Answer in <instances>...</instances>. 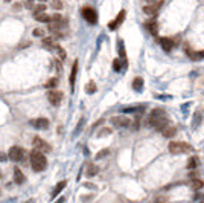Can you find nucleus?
I'll use <instances>...</instances> for the list:
<instances>
[{
    "mask_svg": "<svg viewBox=\"0 0 204 203\" xmlns=\"http://www.w3.org/2000/svg\"><path fill=\"white\" fill-rule=\"evenodd\" d=\"M148 125L158 131H163L167 127V118L163 109H154L148 118Z\"/></svg>",
    "mask_w": 204,
    "mask_h": 203,
    "instance_id": "nucleus-1",
    "label": "nucleus"
},
{
    "mask_svg": "<svg viewBox=\"0 0 204 203\" xmlns=\"http://www.w3.org/2000/svg\"><path fill=\"white\" fill-rule=\"evenodd\" d=\"M31 165L34 168V171H44L46 166H47V160H46V156L38 151V150H34L31 153Z\"/></svg>",
    "mask_w": 204,
    "mask_h": 203,
    "instance_id": "nucleus-2",
    "label": "nucleus"
},
{
    "mask_svg": "<svg viewBox=\"0 0 204 203\" xmlns=\"http://www.w3.org/2000/svg\"><path fill=\"white\" fill-rule=\"evenodd\" d=\"M169 153L171 154H183V153H187L190 151L192 148L190 145H187L186 142H180V141H172L169 142Z\"/></svg>",
    "mask_w": 204,
    "mask_h": 203,
    "instance_id": "nucleus-3",
    "label": "nucleus"
},
{
    "mask_svg": "<svg viewBox=\"0 0 204 203\" xmlns=\"http://www.w3.org/2000/svg\"><path fill=\"white\" fill-rule=\"evenodd\" d=\"M9 159L12 160V162H20V160H23V157H24V150L21 147H11L9 150Z\"/></svg>",
    "mask_w": 204,
    "mask_h": 203,
    "instance_id": "nucleus-4",
    "label": "nucleus"
},
{
    "mask_svg": "<svg viewBox=\"0 0 204 203\" xmlns=\"http://www.w3.org/2000/svg\"><path fill=\"white\" fill-rule=\"evenodd\" d=\"M82 17L87 20L89 23H92V25H94L98 21V14H96V11L93 8H90V6L82 8Z\"/></svg>",
    "mask_w": 204,
    "mask_h": 203,
    "instance_id": "nucleus-5",
    "label": "nucleus"
},
{
    "mask_svg": "<svg viewBox=\"0 0 204 203\" xmlns=\"http://www.w3.org/2000/svg\"><path fill=\"white\" fill-rule=\"evenodd\" d=\"M47 99H49L50 104L59 106L61 101H63V93L58 92V90H49V93H47Z\"/></svg>",
    "mask_w": 204,
    "mask_h": 203,
    "instance_id": "nucleus-6",
    "label": "nucleus"
},
{
    "mask_svg": "<svg viewBox=\"0 0 204 203\" xmlns=\"http://www.w3.org/2000/svg\"><path fill=\"white\" fill-rule=\"evenodd\" d=\"M34 147H35V150H38V151H41V153H47V151H50V147H49V144H46L41 138H34Z\"/></svg>",
    "mask_w": 204,
    "mask_h": 203,
    "instance_id": "nucleus-7",
    "label": "nucleus"
},
{
    "mask_svg": "<svg viewBox=\"0 0 204 203\" xmlns=\"http://www.w3.org/2000/svg\"><path fill=\"white\" fill-rule=\"evenodd\" d=\"M31 125L35 127L37 130H46L49 127V121L46 118H37V119H32L31 121Z\"/></svg>",
    "mask_w": 204,
    "mask_h": 203,
    "instance_id": "nucleus-8",
    "label": "nucleus"
},
{
    "mask_svg": "<svg viewBox=\"0 0 204 203\" xmlns=\"http://www.w3.org/2000/svg\"><path fill=\"white\" fill-rule=\"evenodd\" d=\"M111 124L114 127H128L130 125V119L127 116H114L111 119Z\"/></svg>",
    "mask_w": 204,
    "mask_h": 203,
    "instance_id": "nucleus-9",
    "label": "nucleus"
},
{
    "mask_svg": "<svg viewBox=\"0 0 204 203\" xmlns=\"http://www.w3.org/2000/svg\"><path fill=\"white\" fill-rule=\"evenodd\" d=\"M162 5H163V0L157 2L155 5H152V3H151V5H146V6H143V12L148 14V16H154V14L158 11V8H160Z\"/></svg>",
    "mask_w": 204,
    "mask_h": 203,
    "instance_id": "nucleus-10",
    "label": "nucleus"
},
{
    "mask_svg": "<svg viewBox=\"0 0 204 203\" xmlns=\"http://www.w3.org/2000/svg\"><path fill=\"white\" fill-rule=\"evenodd\" d=\"M189 179H190V185H192V188H193L195 191H198V189L203 188V180L200 179V176H198L197 173H192Z\"/></svg>",
    "mask_w": 204,
    "mask_h": 203,
    "instance_id": "nucleus-11",
    "label": "nucleus"
},
{
    "mask_svg": "<svg viewBox=\"0 0 204 203\" xmlns=\"http://www.w3.org/2000/svg\"><path fill=\"white\" fill-rule=\"evenodd\" d=\"M124 19H125V11H120V12L117 14V17H116V19H114L111 23L108 25V28H110V29H116L117 26H120V25H122Z\"/></svg>",
    "mask_w": 204,
    "mask_h": 203,
    "instance_id": "nucleus-12",
    "label": "nucleus"
},
{
    "mask_svg": "<svg viewBox=\"0 0 204 203\" xmlns=\"http://www.w3.org/2000/svg\"><path fill=\"white\" fill-rule=\"evenodd\" d=\"M158 41H160V46L163 47V51H166V52H171V51H172L174 41H172L171 38H160Z\"/></svg>",
    "mask_w": 204,
    "mask_h": 203,
    "instance_id": "nucleus-13",
    "label": "nucleus"
},
{
    "mask_svg": "<svg viewBox=\"0 0 204 203\" xmlns=\"http://www.w3.org/2000/svg\"><path fill=\"white\" fill-rule=\"evenodd\" d=\"M66 25V20H63V21H49V31L50 32H58L63 26Z\"/></svg>",
    "mask_w": 204,
    "mask_h": 203,
    "instance_id": "nucleus-14",
    "label": "nucleus"
},
{
    "mask_svg": "<svg viewBox=\"0 0 204 203\" xmlns=\"http://www.w3.org/2000/svg\"><path fill=\"white\" fill-rule=\"evenodd\" d=\"M14 180H15V183L19 185L24 182V174L20 171V168H14Z\"/></svg>",
    "mask_w": 204,
    "mask_h": 203,
    "instance_id": "nucleus-15",
    "label": "nucleus"
},
{
    "mask_svg": "<svg viewBox=\"0 0 204 203\" xmlns=\"http://www.w3.org/2000/svg\"><path fill=\"white\" fill-rule=\"evenodd\" d=\"M34 17H35V20L41 21V23H49L50 21V16H47L46 12H37V14H34Z\"/></svg>",
    "mask_w": 204,
    "mask_h": 203,
    "instance_id": "nucleus-16",
    "label": "nucleus"
},
{
    "mask_svg": "<svg viewBox=\"0 0 204 203\" xmlns=\"http://www.w3.org/2000/svg\"><path fill=\"white\" fill-rule=\"evenodd\" d=\"M76 72H78V61H75V63H73V67H72V74H70V86H72V89H73V86H75Z\"/></svg>",
    "mask_w": 204,
    "mask_h": 203,
    "instance_id": "nucleus-17",
    "label": "nucleus"
},
{
    "mask_svg": "<svg viewBox=\"0 0 204 203\" xmlns=\"http://www.w3.org/2000/svg\"><path fill=\"white\" fill-rule=\"evenodd\" d=\"M146 28H148V31L152 34V35H157V31H158V28H157V23L152 20V21H149L146 23Z\"/></svg>",
    "mask_w": 204,
    "mask_h": 203,
    "instance_id": "nucleus-18",
    "label": "nucleus"
},
{
    "mask_svg": "<svg viewBox=\"0 0 204 203\" xmlns=\"http://www.w3.org/2000/svg\"><path fill=\"white\" fill-rule=\"evenodd\" d=\"M66 183H67V182H66V180H63V182H59V183L56 185L55 189H54V192H52V197H56V196H58V194L61 192V189H63V188L66 186Z\"/></svg>",
    "mask_w": 204,
    "mask_h": 203,
    "instance_id": "nucleus-19",
    "label": "nucleus"
},
{
    "mask_svg": "<svg viewBox=\"0 0 204 203\" xmlns=\"http://www.w3.org/2000/svg\"><path fill=\"white\" fill-rule=\"evenodd\" d=\"M143 87V79L142 78H136L134 81H132V89L134 90H140Z\"/></svg>",
    "mask_w": 204,
    "mask_h": 203,
    "instance_id": "nucleus-20",
    "label": "nucleus"
},
{
    "mask_svg": "<svg viewBox=\"0 0 204 203\" xmlns=\"http://www.w3.org/2000/svg\"><path fill=\"white\" fill-rule=\"evenodd\" d=\"M52 47H54V51H55L56 54H58V56H59L61 60H64V58H66V51H64L61 46H56V44H54Z\"/></svg>",
    "mask_w": 204,
    "mask_h": 203,
    "instance_id": "nucleus-21",
    "label": "nucleus"
},
{
    "mask_svg": "<svg viewBox=\"0 0 204 203\" xmlns=\"http://www.w3.org/2000/svg\"><path fill=\"white\" fill-rule=\"evenodd\" d=\"M174 134H175V127H166L163 130V136H166V138H171Z\"/></svg>",
    "mask_w": 204,
    "mask_h": 203,
    "instance_id": "nucleus-22",
    "label": "nucleus"
},
{
    "mask_svg": "<svg viewBox=\"0 0 204 203\" xmlns=\"http://www.w3.org/2000/svg\"><path fill=\"white\" fill-rule=\"evenodd\" d=\"M85 90H87V93H94L96 92V84H94L93 81H90V83L85 86Z\"/></svg>",
    "mask_w": 204,
    "mask_h": 203,
    "instance_id": "nucleus-23",
    "label": "nucleus"
},
{
    "mask_svg": "<svg viewBox=\"0 0 204 203\" xmlns=\"http://www.w3.org/2000/svg\"><path fill=\"white\" fill-rule=\"evenodd\" d=\"M56 84H58V79H56V78H50V79L47 81L46 87H47V89H52V87H56Z\"/></svg>",
    "mask_w": 204,
    "mask_h": 203,
    "instance_id": "nucleus-24",
    "label": "nucleus"
},
{
    "mask_svg": "<svg viewBox=\"0 0 204 203\" xmlns=\"http://www.w3.org/2000/svg\"><path fill=\"white\" fill-rule=\"evenodd\" d=\"M98 173V166L96 165H89V168H87V174L89 176H94Z\"/></svg>",
    "mask_w": 204,
    "mask_h": 203,
    "instance_id": "nucleus-25",
    "label": "nucleus"
},
{
    "mask_svg": "<svg viewBox=\"0 0 204 203\" xmlns=\"http://www.w3.org/2000/svg\"><path fill=\"white\" fill-rule=\"evenodd\" d=\"M113 69H114L116 72H119V70L122 69V63H120V60H114V61H113Z\"/></svg>",
    "mask_w": 204,
    "mask_h": 203,
    "instance_id": "nucleus-26",
    "label": "nucleus"
},
{
    "mask_svg": "<svg viewBox=\"0 0 204 203\" xmlns=\"http://www.w3.org/2000/svg\"><path fill=\"white\" fill-rule=\"evenodd\" d=\"M197 164H198V160H197L195 157H192V159L189 160V164H187V168H189V169H195V168H197Z\"/></svg>",
    "mask_w": 204,
    "mask_h": 203,
    "instance_id": "nucleus-27",
    "label": "nucleus"
},
{
    "mask_svg": "<svg viewBox=\"0 0 204 203\" xmlns=\"http://www.w3.org/2000/svg\"><path fill=\"white\" fill-rule=\"evenodd\" d=\"M52 8H55V9H61V8H63L61 0H52Z\"/></svg>",
    "mask_w": 204,
    "mask_h": 203,
    "instance_id": "nucleus-28",
    "label": "nucleus"
},
{
    "mask_svg": "<svg viewBox=\"0 0 204 203\" xmlns=\"http://www.w3.org/2000/svg\"><path fill=\"white\" fill-rule=\"evenodd\" d=\"M119 54H120V58H122V60H125V51H124V44H122V41H120V43H119Z\"/></svg>",
    "mask_w": 204,
    "mask_h": 203,
    "instance_id": "nucleus-29",
    "label": "nucleus"
},
{
    "mask_svg": "<svg viewBox=\"0 0 204 203\" xmlns=\"http://www.w3.org/2000/svg\"><path fill=\"white\" fill-rule=\"evenodd\" d=\"M44 11H46V6H44V5H37L34 14H37V12H44Z\"/></svg>",
    "mask_w": 204,
    "mask_h": 203,
    "instance_id": "nucleus-30",
    "label": "nucleus"
},
{
    "mask_svg": "<svg viewBox=\"0 0 204 203\" xmlns=\"http://www.w3.org/2000/svg\"><path fill=\"white\" fill-rule=\"evenodd\" d=\"M35 37H43L44 35V31L43 29H40V28H37V29H34V32H32Z\"/></svg>",
    "mask_w": 204,
    "mask_h": 203,
    "instance_id": "nucleus-31",
    "label": "nucleus"
},
{
    "mask_svg": "<svg viewBox=\"0 0 204 203\" xmlns=\"http://www.w3.org/2000/svg\"><path fill=\"white\" fill-rule=\"evenodd\" d=\"M108 154V150H102V151H99L98 154H96V159H101V157H105Z\"/></svg>",
    "mask_w": 204,
    "mask_h": 203,
    "instance_id": "nucleus-32",
    "label": "nucleus"
},
{
    "mask_svg": "<svg viewBox=\"0 0 204 203\" xmlns=\"http://www.w3.org/2000/svg\"><path fill=\"white\" fill-rule=\"evenodd\" d=\"M43 43H44V44H46V46H54V38H44V40H43Z\"/></svg>",
    "mask_w": 204,
    "mask_h": 203,
    "instance_id": "nucleus-33",
    "label": "nucleus"
},
{
    "mask_svg": "<svg viewBox=\"0 0 204 203\" xmlns=\"http://www.w3.org/2000/svg\"><path fill=\"white\" fill-rule=\"evenodd\" d=\"M110 133H111V131H110L108 129H102V131L98 133V136H107V134H110Z\"/></svg>",
    "mask_w": 204,
    "mask_h": 203,
    "instance_id": "nucleus-34",
    "label": "nucleus"
},
{
    "mask_svg": "<svg viewBox=\"0 0 204 203\" xmlns=\"http://www.w3.org/2000/svg\"><path fill=\"white\" fill-rule=\"evenodd\" d=\"M192 58H204V51L203 52H195V54H192Z\"/></svg>",
    "mask_w": 204,
    "mask_h": 203,
    "instance_id": "nucleus-35",
    "label": "nucleus"
},
{
    "mask_svg": "<svg viewBox=\"0 0 204 203\" xmlns=\"http://www.w3.org/2000/svg\"><path fill=\"white\" fill-rule=\"evenodd\" d=\"M6 160V156H5V153H0V162H5Z\"/></svg>",
    "mask_w": 204,
    "mask_h": 203,
    "instance_id": "nucleus-36",
    "label": "nucleus"
},
{
    "mask_svg": "<svg viewBox=\"0 0 204 203\" xmlns=\"http://www.w3.org/2000/svg\"><path fill=\"white\" fill-rule=\"evenodd\" d=\"M155 203H166V199H162V197H158V199L155 200Z\"/></svg>",
    "mask_w": 204,
    "mask_h": 203,
    "instance_id": "nucleus-37",
    "label": "nucleus"
},
{
    "mask_svg": "<svg viewBox=\"0 0 204 203\" xmlns=\"http://www.w3.org/2000/svg\"><path fill=\"white\" fill-rule=\"evenodd\" d=\"M63 202H64V199L61 197V199H59V200H58V202H56V203H63Z\"/></svg>",
    "mask_w": 204,
    "mask_h": 203,
    "instance_id": "nucleus-38",
    "label": "nucleus"
},
{
    "mask_svg": "<svg viewBox=\"0 0 204 203\" xmlns=\"http://www.w3.org/2000/svg\"><path fill=\"white\" fill-rule=\"evenodd\" d=\"M5 2H6V3H9V2H11V0H5Z\"/></svg>",
    "mask_w": 204,
    "mask_h": 203,
    "instance_id": "nucleus-39",
    "label": "nucleus"
},
{
    "mask_svg": "<svg viewBox=\"0 0 204 203\" xmlns=\"http://www.w3.org/2000/svg\"><path fill=\"white\" fill-rule=\"evenodd\" d=\"M28 2H29V3H32V2H34V0H28Z\"/></svg>",
    "mask_w": 204,
    "mask_h": 203,
    "instance_id": "nucleus-40",
    "label": "nucleus"
},
{
    "mask_svg": "<svg viewBox=\"0 0 204 203\" xmlns=\"http://www.w3.org/2000/svg\"><path fill=\"white\" fill-rule=\"evenodd\" d=\"M146 2H151V3H152V2H154V0H146Z\"/></svg>",
    "mask_w": 204,
    "mask_h": 203,
    "instance_id": "nucleus-41",
    "label": "nucleus"
},
{
    "mask_svg": "<svg viewBox=\"0 0 204 203\" xmlns=\"http://www.w3.org/2000/svg\"><path fill=\"white\" fill-rule=\"evenodd\" d=\"M40 2H46V0H40Z\"/></svg>",
    "mask_w": 204,
    "mask_h": 203,
    "instance_id": "nucleus-42",
    "label": "nucleus"
},
{
    "mask_svg": "<svg viewBox=\"0 0 204 203\" xmlns=\"http://www.w3.org/2000/svg\"><path fill=\"white\" fill-rule=\"evenodd\" d=\"M200 203H204V202H200Z\"/></svg>",
    "mask_w": 204,
    "mask_h": 203,
    "instance_id": "nucleus-43",
    "label": "nucleus"
}]
</instances>
